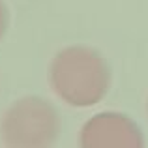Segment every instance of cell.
I'll use <instances>...</instances> for the list:
<instances>
[{
    "label": "cell",
    "mask_w": 148,
    "mask_h": 148,
    "mask_svg": "<svg viewBox=\"0 0 148 148\" xmlns=\"http://www.w3.org/2000/svg\"><path fill=\"white\" fill-rule=\"evenodd\" d=\"M79 145L83 148H141L145 146V137L127 114L105 111L84 122Z\"/></svg>",
    "instance_id": "cell-3"
},
{
    "label": "cell",
    "mask_w": 148,
    "mask_h": 148,
    "mask_svg": "<svg viewBox=\"0 0 148 148\" xmlns=\"http://www.w3.org/2000/svg\"><path fill=\"white\" fill-rule=\"evenodd\" d=\"M8 19H10V15H8V8H6V4H4V0H0V41L4 40V36H6Z\"/></svg>",
    "instance_id": "cell-4"
},
{
    "label": "cell",
    "mask_w": 148,
    "mask_h": 148,
    "mask_svg": "<svg viewBox=\"0 0 148 148\" xmlns=\"http://www.w3.org/2000/svg\"><path fill=\"white\" fill-rule=\"evenodd\" d=\"M60 133V118L53 103L40 96L13 101L0 120V141L8 148H47Z\"/></svg>",
    "instance_id": "cell-2"
},
{
    "label": "cell",
    "mask_w": 148,
    "mask_h": 148,
    "mask_svg": "<svg viewBox=\"0 0 148 148\" xmlns=\"http://www.w3.org/2000/svg\"><path fill=\"white\" fill-rule=\"evenodd\" d=\"M53 92L69 107L98 105L111 86V71L96 49L71 45L54 54L49 69Z\"/></svg>",
    "instance_id": "cell-1"
}]
</instances>
